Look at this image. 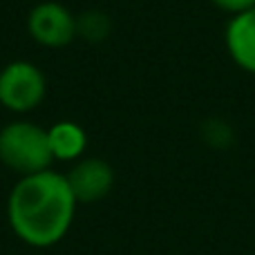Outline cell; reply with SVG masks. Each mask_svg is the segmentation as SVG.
<instances>
[{"label":"cell","instance_id":"cell-1","mask_svg":"<svg viewBox=\"0 0 255 255\" xmlns=\"http://www.w3.org/2000/svg\"><path fill=\"white\" fill-rule=\"evenodd\" d=\"M76 197L67 177L52 170L27 175L13 186L7 215L13 233L29 247H52L74 220Z\"/></svg>","mask_w":255,"mask_h":255},{"label":"cell","instance_id":"cell-2","mask_svg":"<svg viewBox=\"0 0 255 255\" xmlns=\"http://www.w3.org/2000/svg\"><path fill=\"white\" fill-rule=\"evenodd\" d=\"M54 154L49 148L47 130L16 121L0 130V161L20 175H36L49 168Z\"/></svg>","mask_w":255,"mask_h":255},{"label":"cell","instance_id":"cell-3","mask_svg":"<svg viewBox=\"0 0 255 255\" xmlns=\"http://www.w3.org/2000/svg\"><path fill=\"white\" fill-rule=\"evenodd\" d=\"M45 76L34 63L13 61L0 72V103L11 112H29L45 97Z\"/></svg>","mask_w":255,"mask_h":255},{"label":"cell","instance_id":"cell-4","mask_svg":"<svg viewBox=\"0 0 255 255\" xmlns=\"http://www.w3.org/2000/svg\"><path fill=\"white\" fill-rule=\"evenodd\" d=\"M31 38L45 47H65L76 36V18L58 2H43L31 9L27 20Z\"/></svg>","mask_w":255,"mask_h":255},{"label":"cell","instance_id":"cell-5","mask_svg":"<svg viewBox=\"0 0 255 255\" xmlns=\"http://www.w3.org/2000/svg\"><path fill=\"white\" fill-rule=\"evenodd\" d=\"M67 181H70L76 202H99L110 193L112 184H115V172L101 159H83L72 168Z\"/></svg>","mask_w":255,"mask_h":255},{"label":"cell","instance_id":"cell-6","mask_svg":"<svg viewBox=\"0 0 255 255\" xmlns=\"http://www.w3.org/2000/svg\"><path fill=\"white\" fill-rule=\"evenodd\" d=\"M226 45L240 67L255 72V7L233 18L226 31Z\"/></svg>","mask_w":255,"mask_h":255},{"label":"cell","instance_id":"cell-7","mask_svg":"<svg viewBox=\"0 0 255 255\" xmlns=\"http://www.w3.org/2000/svg\"><path fill=\"white\" fill-rule=\"evenodd\" d=\"M47 136L54 159H61V161L81 157L88 143L85 130L72 121H58L56 126H52V130H47Z\"/></svg>","mask_w":255,"mask_h":255},{"label":"cell","instance_id":"cell-8","mask_svg":"<svg viewBox=\"0 0 255 255\" xmlns=\"http://www.w3.org/2000/svg\"><path fill=\"white\" fill-rule=\"evenodd\" d=\"M110 31V20L101 11H88L76 20V34H83L90 40H101Z\"/></svg>","mask_w":255,"mask_h":255},{"label":"cell","instance_id":"cell-9","mask_svg":"<svg viewBox=\"0 0 255 255\" xmlns=\"http://www.w3.org/2000/svg\"><path fill=\"white\" fill-rule=\"evenodd\" d=\"M204 139L215 148H226L233 141V130L224 121H208L204 126Z\"/></svg>","mask_w":255,"mask_h":255},{"label":"cell","instance_id":"cell-10","mask_svg":"<svg viewBox=\"0 0 255 255\" xmlns=\"http://www.w3.org/2000/svg\"><path fill=\"white\" fill-rule=\"evenodd\" d=\"M217 7L226 9V11H247V9H253L255 7V0H213Z\"/></svg>","mask_w":255,"mask_h":255}]
</instances>
